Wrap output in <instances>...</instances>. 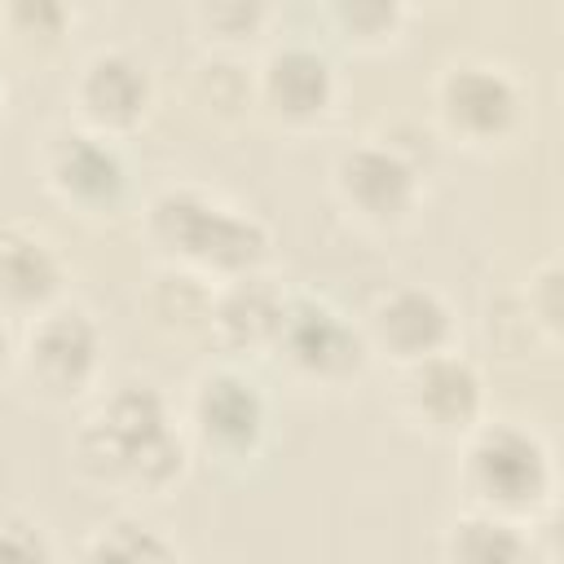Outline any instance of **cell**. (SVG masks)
<instances>
[{
	"instance_id": "3957f363",
	"label": "cell",
	"mask_w": 564,
	"mask_h": 564,
	"mask_svg": "<svg viewBox=\"0 0 564 564\" xmlns=\"http://www.w3.org/2000/svg\"><path fill=\"white\" fill-rule=\"evenodd\" d=\"M467 480L489 511H533L551 489V454L538 432L489 423L467 445Z\"/></svg>"
},
{
	"instance_id": "2e32d148",
	"label": "cell",
	"mask_w": 564,
	"mask_h": 564,
	"mask_svg": "<svg viewBox=\"0 0 564 564\" xmlns=\"http://www.w3.org/2000/svg\"><path fill=\"white\" fill-rule=\"evenodd\" d=\"M449 564H529V542L507 516L476 511L449 529Z\"/></svg>"
},
{
	"instance_id": "52a82bcc",
	"label": "cell",
	"mask_w": 564,
	"mask_h": 564,
	"mask_svg": "<svg viewBox=\"0 0 564 564\" xmlns=\"http://www.w3.org/2000/svg\"><path fill=\"white\" fill-rule=\"evenodd\" d=\"M405 397H410V410L427 419V427L463 432L480 414V375L458 352H432L410 366Z\"/></svg>"
},
{
	"instance_id": "6da1fadb",
	"label": "cell",
	"mask_w": 564,
	"mask_h": 564,
	"mask_svg": "<svg viewBox=\"0 0 564 564\" xmlns=\"http://www.w3.org/2000/svg\"><path fill=\"white\" fill-rule=\"evenodd\" d=\"M79 458L97 476L163 489L181 471L185 445L167 419L163 397L145 383H123L79 432Z\"/></svg>"
},
{
	"instance_id": "ba28073f",
	"label": "cell",
	"mask_w": 564,
	"mask_h": 564,
	"mask_svg": "<svg viewBox=\"0 0 564 564\" xmlns=\"http://www.w3.org/2000/svg\"><path fill=\"white\" fill-rule=\"evenodd\" d=\"M264 397L256 392L251 379L234 370H216L198 383L194 392V423L203 441L220 454H251L256 441L264 436Z\"/></svg>"
},
{
	"instance_id": "30bf717a",
	"label": "cell",
	"mask_w": 564,
	"mask_h": 564,
	"mask_svg": "<svg viewBox=\"0 0 564 564\" xmlns=\"http://www.w3.org/2000/svg\"><path fill=\"white\" fill-rule=\"evenodd\" d=\"M449 308L436 291L427 286H397L388 291L375 313H370V330L375 339L401 357V361H423L432 352H445V339H449Z\"/></svg>"
},
{
	"instance_id": "9a60e30c",
	"label": "cell",
	"mask_w": 564,
	"mask_h": 564,
	"mask_svg": "<svg viewBox=\"0 0 564 564\" xmlns=\"http://www.w3.org/2000/svg\"><path fill=\"white\" fill-rule=\"evenodd\" d=\"M282 304H286V295H278L264 278L242 273L216 300L212 317H216V326L229 344H273L278 322H282Z\"/></svg>"
},
{
	"instance_id": "5bb4252c",
	"label": "cell",
	"mask_w": 564,
	"mask_h": 564,
	"mask_svg": "<svg viewBox=\"0 0 564 564\" xmlns=\"http://www.w3.org/2000/svg\"><path fill=\"white\" fill-rule=\"evenodd\" d=\"M57 286H62L57 251L31 229H4L0 234V300L31 308V304H48Z\"/></svg>"
},
{
	"instance_id": "5b68a950",
	"label": "cell",
	"mask_w": 564,
	"mask_h": 564,
	"mask_svg": "<svg viewBox=\"0 0 564 564\" xmlns=\"http://www.w3.org/2000/svg\"><path fill=\"white\" fill-rule=\"evenodd\" d=\"M441 115L467 141H494L520 119V88L502 66L463 62L441 79Z\"/></svg>"
},
{
	"instance_id": "d6986e66",
	"label": "cell",
	"mask_w": 564,
	"mask_h": 564,
	"mask_svg": "<svg viewBox=\"0 0 564 564\" xmlns=\"http://www.w3.org/2000/svg\"><path fill=\"white\" fill-rule=\"evenodd\" d=\"M9 361V335H4V326H0V366Z\"/></svg>"
},
{
	"instance_id": "9c48e42d",
	"label": "cell",
	"mask_w": 564,
	"mask_h": 564,
	"mask_svg": "<svg viewBox=\"0 0 564 564\" xmlns=\"http://www.w3.org/2000/svg\"><path fill=\"white\" fill-rule=\"evenodd\" d=\"M344 198L370 220H401L419 198V172L388 145H357L335 167Z\"/></svg>"
},
{
	"instance_id": "8fae6325",
	"label": "cell",
	"mask_w": 564,
	"mask_h": 564,
	"mask_svg": "<svg viewBox=\"0 0 564 564\" xmlns=\"http://www.w3.org/2000/svg\"><path fill=\"white\" fill-rule=\"evenodd\" d=\"M48 176L66 198H75L84 207L115 203L128 181L119 150L93 132H62L48 150Z\"/></svg>"
},
{
	"instance_id": "8992f818",
	"label": "cell",
	"mask_w": 564,
	"mask_h": 564,
	"mask_svg": "<svg viewBox=\"0 0 564 564\" xmlns=\"http://www.w3.org/2000/svg\"><path fill=\"white\" fill-rule=\"evenodd\" d=\"M97 326L79 308H53L31 326L26 361L48 392H79L97 370Z\"/></svg>"
},
{
	"instance_id": "e0dca14e",
	"label": "cell",
	"mask_w": 564,
	"mask_h": 564,
	"mask_svg": "<svg viewBox=\"0 0 564 564\" xmlns=\"http://www.w3.org/2000/svg\"><path fill=\"white\" fill-rule=\"evenodd\" d=\"M79 564H172V551L154 529L137 520H115L84 546Z\"/></svg>"
},
{
	"instance_id": "277c9868",
	"label": "cell",
	"mask_w": 564,
	"mask_h": 564,
	"mask_svg": "<svg viewBox=\"0 0 564 564\" xmlns=\"http://www.w3.org/2000/svg\"><path fill=\"white\" fill-rule=\"evenodd\" d=\"M273 344L282 348V357L291 366H300L304 375H317V379H344L361 366L357 330L344 322V313H335L330 304H322L313 295H295L282 304Z\"/></svg>"
},
{
	"instance_id": "7c38bea8",
	"label": "cell",
	"mask_w": 564,
	"mask_h": 564,
	"mask_svg": "<svg viewBox=\"0 0 564 564\" xmlns=\"http://www.w3.org/2000/svg\"><path fill=\"white\" fill-rule=\"evenodd\" d=\"M264 97L273 110H282L286 119H313L330 106L335 79H330V62L308 48V44H282L269 53L264 62Z\"/></svg>"
},
{
	"instance_id": "ac0fdd59",
	"label": "cell",
	"mask_w": 564,
	"mask_h": 564,
	"mask_svg": "<svg viewBox=\"0 0 564 564\" xmlns=\"http://www.w3.org/2000/svg\"><path fill=\"white\" fill-rule=\"evenodd\" d=\"M0 564H53V546L31 520H0Z\"/></svg>"
},
{
	"instance_id": "4fadbf2b",
	"label": "cell",
	"mask_w": 564,
	"mask_h": 564,
	"mask_svg": "<svg viewBox=\"0 0 564 564\" xmlns=\"http://www.w3.org/2000/svg\"><path fill=\"white\" fill-rule=\"evenodd\" d=\"M79 101L97 123H132L150 101V75L128 53H97L84 66Z\"/></svg>"
},
{
	"instance_id": "7a4b0ae2",
	"label": "cell",
	"mask_w": 564,
	"mask_h": 564,
	"mask_svg": "<svg viewBox=\"0 0 564 564\" xmlns=\"http://www.w3.org/2000/svg\"><path fill=\"white\" fill-rule=\"evenodd\" d=\"M150 234L172 251L203 269L251 273L269 247L260 220L207 198L203 189H163L150 203Z\"/></svg>"
}]
</instances>
